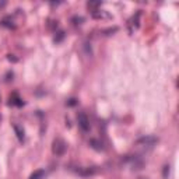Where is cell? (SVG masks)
<instances>
[{"label": "cell", "mask_w": 179, "mask_h": 179, "mask_svg": "<svg viewBox=\"0 0 179 179\" xmlns=\"http://www.w3.org/2000/svg\"><path fill=\"white\" fill-rule=\"evenodd\" d=\"M7 59L10 60V62H14V63L17 62V60H18L17 57H14V55H9V56H7Z\"/></svg>", "instance_id": "cell-20"}, {"label": "cell", "mask_w": 179, "mask_h": 179, "mask_svg": "<svg viewBox=\"0 0 179 179\" xmlns=\"http://www.w3.org/2000/svg\"><path fill=\"white\" fill-rule=\"evenodd\" d=\"M97 171H95L94 168H83L79 171L80 175H83V176H88V175H94Z\"/></svg>", "instance_id": "cell-8"}, {"label": "cell", "mask_w": 179, "mask_h": 179, "mask_svg": "<svg viewBox=\"0 0 179 179\" xmlns=\"http://www.w3.org/2000/svg\"><path fill=\"white\" fill-rule=\"evenodd\" d=\"M100 6H101L100 1H88V3H87V7H88V9H92L94 11H95V9H98Z\"/></svg>", "instance_id": "cell-13"}, {"label": "cell", "mask_w": 179, "mask_h": 179, "mask_svg": "<svg viewBox=\"0 0 179 179\" xmlns=\"http://www.w3.org/2000/svg\"><path fill=\"white\" fill-rule=\"evenodd\" d=\"M14 130H15V134H17V137H18V140H20V141H23V140H24V130L21 129L20 126H17V124H14Z\"/></svg>", "instance_id": "cell-9"}, {"label": "cell", "mask_w": 179, "mask_h": 179, "mask_svg": "<svg viewBox=\"0 0 179 179\" xmlns=\"http://www.w3.org/2000/svg\"><path fill=\"white\" fill-rule=\"evenodd\" d=\"M66 150H67V144H66V141L63 139H55L53 140V143H52V151H53V154L55 155H57V157L65 155Z\"/></svg>", "instance_id": "cell-2"}, {"label": "cell", "mask_w": 179, "mask_h": 179, "mask_svg": "<svg viewBox=\"0 0 179 179\" xmlns=\"http://www.w3.org/2000/svg\"><path fill=\"white\" fill-rule=\"evenodd\" d=\"M63 38H65V31H57V32H56V35L53 36V42L59 44V42H62V41H63Z\"/></svg>", "instance_id": "cell-10"}, {"label": "cell", "mask_w": 179, "mask_h": 179, "mask_svg": "<svg viewBox=\"0 0 179 179\" xmlns=\"http://www.w3.org/2000/svg\"><path fill=\"white\" fill-rule=\"evenodd\" d=\"M44 176H45V171L44 169H38V171L32 172L28 179H44Z\"/></svg>", "instance_id": "cell-7"}, {"label": "cell", "mask_w": 179, "mask_h": 179, "mask_svg": "<svg viewBox=\"0 0 179 179\" xmlns=\"http://www.w3.org/2000/svg\"><path fill=\"white\" fill-rule=\"evenodd\" d=\"M90 146H91L94 150H97V151H102V150H104V147H102V143H101L100 140L91 139V140H90Z\"/></svg>", "instance_id": "cell-6"}, {"label": "cell", "mask_w": 179, "mask_h": 179, "mask_svg": "<svg viewBox=\"0 0 179 179\" xmlns=\"http://www.w3.org/2000/svg\"><path fill=\"white\" fill-rule=\"evenodd\" d=\"M10 104H14V105H17V106H23V104H24V102H23V101H21L20 98L17 97V94H14L10 98Z\"/></svg>", "instance_id": "cell-11"}, {"label": "cell", "mask_w": 179, "mask_h": 179, "mask_svg": "<svg viewBox=\"0 0 179 179\" xmlns=\"http://www.w3.org/2000/svg\"><path fill=\"white\" fill-rule=\"evenodd\" d=\"M118 30H119L118 27H114V28H108V30H105V31H104V35H112L114 32H116Z\"/></svg>", "instance_id": "cell-17"}, {"label": "cell", "mask_w": 179, "mask_h": 179, "mask_svg": "<svg viewBox=\"0 0 179 179\" xmlns=\"http://www.w3.org/2000/svg\"><path fill=\"white\" fill-rule=\"evenodd\" d=\"M3 6H6V1H1L0 3V7H3Z\"/></svg>", "instance_id": "cell-21"}, {"label": "cell", "mask_w": 179, "mask_h": 179, "mask_svg": "<svg viewBox=\"0 0 179 179\" xmlns=\"http://www.w3.org/2000/svg\"><path fill=\"white\" fill-rule=\"evenodd\" d=\"M140 15H141V11H137V13H136V14H134L133 17L129 20V32H130V34H133L134 30H137V28H139Z\"/></svg>", "instance_id": "cell-3"}, {"label": "cell", "mask_w": 179, "mask_h": 179, "mask_svg": "<svg viewBox=\"0 0 179 179\" xmlns=\"http://www.w3.org/2000/svg\"><path fill=\"white\" fill-rule=\"evenodd\" d=\"M139 179H146V178H139Z\"/></svg>", "instance_id": "cell-22"}, {"label": "cell", "mask_w": 179, "mask_h": 179, "mask_svg": "<svg viewBox=\"0 0 179 179\" xmlns=\"http://www.w3.org/2000/svg\"><path fill=\"white\" fill-rule=\"evenodd\" d=\"M1 25H4V27H7V28H15V25L13 24V21H9L7 18L6 20H3L1 23H0Z\"/></svg>", "instance_id": "cell-14"}, {"label": "cell", "mask_w": 179, "mask_h": 179, "mask_svg": "<svg viewBox=\"0 0 179 179\" xmlns=\"http://www.w3.org/2000/svg\"><path fill=\"white\" fill-rule=\"evenodd\" d=\"M84 50H85V55H87V56L92 55V50H91V46H90L88 42H85V44H84Z\"/></svg>", "instance_id": "cell-15"}, {"label": "cell", "mask_w": 179, "mask_h": 179, "mask_svg": "<svg viewBox=\"0 0 179 179\" xmlns=\"http://www.w3.org/2000/svg\"><path fill=\"white\" fill-rule=\"evenodd\" d=\"M92 17H94V18H105V17H109V15L105 14L104 11L95 10V11H92Z\"/></svg>", "instance_id": "cell-12"}, {"label": "cell", "mask_w": 179, "mask_h": 179, "mask_svg": "<svg viewBox=\"0 0 179 179\" xmlns=\"http://www.w3.org/2000/svg\"><path fill=\"white\" fill-rule=\"evenodd\" d=\"M67 105H69V106H74V105H77V100H76V98H70V100L67 101Z\"/></svg>", "instance_id": "cell-19"}, {"label": "cell", "mask_w": 179, "mask_h": 179, "mask_svg": "<svg viewBox=\"0 0 179 179\" xmlns=\"http://www.w3.org/2000/svg\"><path fill=\"white\" fill-rule=\"evenodd\" d=\"M77 120H79V126L81 127V130H83V132H88L90 130V120H88V118H87V115L83 114V112L79 114Z\"/></svg>", "instance_id": "cell-4"}, {"label": "cell", "mask_w": 179, "mask_h": 179, "mask_svg": "<svg viewBox=\"0 0 179 179\" xmlns=\"http://www.w3.org/2000/svg\"><path fill=\"white\" fill-rule=\"evenodd\" d=\"M168 176H169V165H165L164 169H162V178L168 179Z\"/></svg>", "instance_id": "cell-16"}, {"label": "cell", "mask_w": 179, "mask_h": 179, "mask_svg": "<svg viewBox=\"0 0 179 179\" xmlns=\"http://www.w3.org/2000/svg\"><path fill=\"white\" fill-rule=\"evenodd\" d=\"M157 143H158V139L155 136H144L136 141V146L141 147V148H153Z\"/></svg>", "instance_id": "cell-1"}, {"label": "cell", "mask_w": 179, "mask_h": 179, "mask_svg": "<svg viewBox=\"0 0 179 179\" xmlns=\"http://www.w3.org/2000/svg\"><path fill=\"white\" fill-rule=\"evenodd\" d=\"M73 21H74L76 25H79V24H81V23L84 21V18H83V17H77V15H76V17H73Z\"/></svg>", "instance_id": "cell-18"}, {"label": "cell", "mask_w": 179, "mask_h": 179, "mask_svg": "<svg viewBox=\"0 0 179 179\" xmlns=\"http://www.w3.org/2000/svg\"><path fill=\"white\" fill-rule=\"evenodd\" d=\"M129 162H130V165H132V169H134V171L141 169L143 167H144V161H143V159H140L139 157H130Z\"/></svg>", "instance_id": "cell-5"}]
</instances>
